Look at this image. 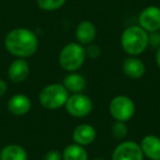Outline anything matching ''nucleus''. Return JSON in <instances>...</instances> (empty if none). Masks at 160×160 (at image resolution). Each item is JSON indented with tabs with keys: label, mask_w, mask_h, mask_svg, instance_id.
I'll return each mask as SVG.
<instances>
[{
	"label": "nucleus",
	"mask_w": 160,
	"mask_h": 160,
	"mask_svg": "<svg viewBox=\"0 0 160 160\" xmlns=\"http://www.w3.org/2000/svg\"><path fill=\"white\" fill-rule=\"evenodd\" d=\"M138 25L148 33H153L160 30V8L149 6L140 12L138 17Z\"/></svg>",
	"instance_id": "nucleus-8"
},
{
	"label": "nucleus",
	"mask_w": 160,
	"mask_h": 160,
	"mask_svg": "<svg viewBox=\"0 0 160 160\" xmlns=\"http://www.w3.org/2000/svg\"><path fill=\"white\" fill-rule=\"evenodd\" d=\"M136 107L134 101L127 96H116L109 104V112L111 116L118 122H128L135 114Z\"/></svg>",
	"instance_id": "nucleus-5"
},
{
	"label": "nucleus",
	"mask_w": 160,
	"mask_h": 160,
	"mask_svg": "<svg viewBox=\"0 0 160 160\" xmlns=\"http://www.w3.org/2000/svg\"><path fill=\"white\" fill-rule=\"evenodd\" d=\"M32 102L31 99L28 96L22 93L13 94L11 98L8 100L7 109L12 115L16 116H23L31 111Z\"/></svg>",
	"instance_id": "nucleus-9"
},
{
	"label": "nucleus",
	"mask_w": 160,
	"mask_h": 160,
	"mask_svg": "<svg viewBox=\"0 0 160 160\" xmlns=\"http://www.w3.org/2000/svg\"><path fill=\"white\" fill-rule=\"evenodd\" d=\"M76 40L81 45H89L96 40L97 29L92 22L88 20L81 21L76 28Z\"/></svg>",
	"instance_id": "nucleus-14"
},
{
	"label": "nucleus",
	"mask_w": 160,
	"mask_h": 160,
	"mask_svg": "<svg viewBox=\"0 0 160 160\" xmlns=\"http://www.w3.org/2000/svg\"><path fill=\"white\" fill-rule=\"evenodd\" d=\"M0 160H28V152L21 145L9 144L0 150Z\"/></svg>",
	"instance_id": "nucleus-15"
},
{
	"label": "nucleus",
	"mask_w": 160,
	"mask_h": 160,
	"mask_svg": "<svg viewBox=\"0 0 160 160\" xmlns=\"http://www.w3.org/2000/svg\"><path fill=\"white\" fill-rule=\"evenodd\" d=\"M8 91V85L3 79H0V98L3 97Z\"/></svg>",
	"instance_id": "nucleus-23"
},
{
	"label": "nucleus",
	"mask_w": 160,
	"mask_h": 160,
	"mask_svg": "<svg viewBox=\"0 0 160 160\" xmlns=\"http://www.w3.org/2000/svg\"><path fill=\"white\" fill-rule=\"evenodd\" d=\"M30 75V66L24 58H17L8 68V77L14 83L23 82Z\"/></svg>",
	"instance_id": "nucleus-11"
},
{
	"label": "nucleus",
	"mask_w": 160,
	"mask_h": 160,
	"mask_svg": "<svg viewBox=\"0 0 160 160\" xmlns=\"http://www.w3.org/2000/svg\"><path fill=\"white\" fill-rule=\"evenodd\" d=\"M156 64H157L158 68L160 69V47H158L157 52H156Z\"/></svg>",
	"instance_id": "nucleus-24"
},
{
	"label": "nucleus",
	"mask_w": 160,
	"mask_h": 160,
	"mask_svg": "<svg viewBox=\"0 0 160 160\" xmlns=\"http://www.w3.org/2000/svg\"><path fill=\"white\" fill-rule=\"evenodd\" d=\"M67 0H36L38 8L44 11H55L62 7Z\"/></svg>",
	"instance_id": "nucleus-18"
},
{
	"label": "nucleus",
	"mask_w": 160,
	"mask_h": 160,
	"mask_svg": "<svg viewBox=\"0 0 160 160\" xmlns=\"http://www.w3.org/2000/svg\"><path fill=\"white\" fill-rule=\"evenodd\" d=\"M122 70L124 75L131 79H139L144 77L146 72V66L137 56H128L123 62Z\"/></svg>",
	"instance_id": "nucleus-12"
},
{
	"label": "nucleus",
	"mask_w": 160,
	"mask_h": 160,
	"mask_svg": "<svg viewBox=\"0 0 160 160\" xmlns=\"http://www.w3.org/2000/svg\"><path fill=\"white\" fill-rule=\"evenodd\" d=\"M97 137V131L92 125L83 123L80 124L73 129L72 132V140L75 144L80 146H89L94 142Z\"/></svg>",
	"instance_id": "nucleus-10"
},
{
	"label": "nucleus",
	"mask_w": 160,
	"mask_h": 160,
	"mask_svg": "<svg viewBox=\"0 0 160 160\" xmlns=\"http://www.w3.org/2000/svg\"><path fill=\"white\" fill-rule=\"evenodd\" d=\"M86 57L87 55L83 45L79 44L78 42H71L62 48L58 56V62L65 71L73 72L82 67Z\"/></svg>",
	"instance_id": "nucleus-3"
},
{
	"label": "nucleus",
	"mask_w": 160,
	"mask_h": 160,
	"mask_svg": "<svg viewBox=\"0 0 160 160\" xmlns=\"http://www.w3.org/2000/svg\"><path fill=\"white\" fill-rule=\"evenodd\" d=\"M149 44L155 47H160V33L159 31L153 32L149 35Z\"/></svg>",
	"instance_id": "nucleus-22"
},
{
	"label": "nucleus",
	"mask_w": 160,
	"mask_h": 160,
	"mask_svg": "<svg viewBox=\"0 0 160 160\" xmlns=\"http://www.w3.org/2000/svg\"><path fill=\"white\" fill-rule=\"evenodd\" d=\"M62 160H89L88 152L83 146L78 144H70L62 151Z\"/></svg>",
	"instance_id": "nucleus-17"
},
{
	"label": "nucleus",
	"mask_w": 160,
	"mask_h": 160,
	"mask_svg": "<svg viewBox=\"0 0 160 160\" xmlns=\"http://www.w3.org/2000/svg\"><path fill=\"white\" fill-rule=\"evenodd\" d=\"M149 45V33L139 25H131L121 35L122 49L129 56H138L147 49Z\"/></svg>",
	"instance_id": "nucleus-2"
},
{
	"label": "nucleus",
	"mask_w": 160,
	"mask_h": 160,
	"mask_svg": "<svg viewBox=\"0 0 160 160\" xmlns=\"http://www.w3.org/2000/svg\"><path fill=\"white\" fill-rule=\"evenodd\" d=\"M139 146L145 157L150 160L160 159V137L156 135H146L142 138Z\"/></svg>",
	"instance_id": "nucleus-13"
},
{
	"label": "nucleus",
	"mask_w": 160,
	"mask_h": 160,
	"mask_svg": "<svg viewBox=\"0 0 160 160\" xmlns=\"http://www.w3.org/2000/svg\"><path fill=\"white\" fill-rule=\"evenodd\" d=\"M139 144L133 140H124L114 148L111 160H144Z\"/></svg>",
	"instance_id": "nucleus-7"
},
{
	"label": "nucleus",
	"mask_w": 160,
	"mask_h": 160,
	"mask_svg": "<svg viewBox=\"0 0 160 160\" xmlns=\"http://www.w3.org/2000/svg\"><path fill=\"white\" fill-rule=\"evenodd\" d=\"M67 112L69 115L76 118H82L88 116L93 110V102L82 92L79 93H72L68 97L66 104H65Z\"/></svg>",
	"instance_id": "nucleus-6"
},
{
	"label": "nucleus",
	"mask_w": 160,
	"mask_h": 160,
	"mask_svg": "<svg viewBox=\"0 0 160 160\" xmlns=\"http://www.w3.org/2000/svg\"><path fill=\"white\" fill-rule=\"evenodd\" d=\"M85 49H86V55L90 58H93V59L98 58L99 56L101 55V48L98 46V45L92 44V43L88 45V47Z\"/></svg>",
	"instance_id": "nucleus-20"
},
{
	"label": "nucleus",
	"mask_w": 160,
	"mask_h": 160,
	"mask_svg": "<svg viewBox=\"0 0 160 160\" xmlns=\"http://www.w3.org/2000/svg\"><path fill=\"white\" fill-rule=\"evenodd\" d=\"M44 160H62V152L57 149H52L45 153Z\"/></svg>",
	"instance_id": "nucleus-21"
},
{
	"label": "nucleus",
	"mask_w": 160,
	"mask_h": 160,
	"mask_svg": "<svg viewBox=\"0 0 160 160\" xmlns=\"http://www.w3.org/2000/svg\"><path fill=\"white\" fill-rule=\"evenodd\" d=\"M91 160H107V159H103V158H94V159H91Z\"/></svg>",
	"instance_id": "nucleus-25"
},
{
	"label": "nucleus",
	"mask_w": 160,
	"mask_h": 160,
	"mask_svg": "<svg viewBox=\"0 0 160 160\" xmlns=\"http://www.w3.org/2000/svg\"><path fill=\"white\" fill-rule=\"evenodd\" d=\"M111 133L115 139H124L128 134V128H127V125L125 124V122L115 121L114 124L112 125Z\"/></svg>",
	"instance_id": "nucleus-19"
},
{
	"label": "nucleus",
	"mask_w": 160,
	"mask_h": 160,
	"mask_svg": "<svg viewBox=\"0 0 160 160\" xmlns=\"http://www.w3.org/2000/svg\"><path fill=\"white\" fill-rule=\"evenodd\" d=\"M159 160H160V159H159Z\"/></svg>",
	"instance_id": "nucleus-26"
},
{
	"label": "nucleus",
	"mask_w": 160,
	"mask_h": 160,
	"mask_svg": "<svg viewBox=\"0 0 160 160\" xmlns=\"http://www.w3.org/2000/svg\"><path fill=\"white\" fill-rule=\"evenodd\" d=\"M68 97L69 92L62 83H49L40 91L38 101L44 109L55 111L65 107Z\"/></svg>",
	"instance_id": "nucleus-4"
},
{
	"label": "nucleus",
	"mask_w": 160,
	"mask_h": 160,
	"mask_svg": "<svg viewBox=\"0 0 160 160\" xmlns=\"http://www.w3.org/2000/svg\"><path fill=\"white\" fill-rule=\"evenodd\" d=\"M5 47L17 58H29L38 48V38L33 31L27 28H16L5 38Z\"/></svg>",
	"instance_id": "nucleus-1"
},
{
	"label": "nucleus",
	"mask_w": 160,
	"mask_h": 160,
	"mask_svg": "<svg viewBox=\"0 0 160 160\" xmlns=\"http://www.w3.org/2000/svg\"><path fill=\"white\" fill-rule=\"evenodd\" d=\"M62 85L68 90V92L79 93L86 88V79L82 75L77 72H70L62 79Z\"/></svg>",
	"instance_id": "nucleus-16"
}]
</instances>
